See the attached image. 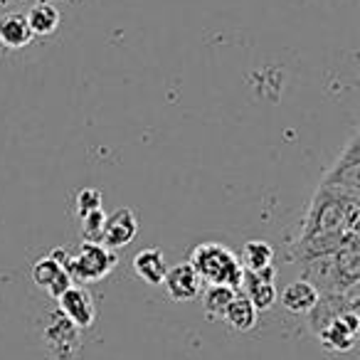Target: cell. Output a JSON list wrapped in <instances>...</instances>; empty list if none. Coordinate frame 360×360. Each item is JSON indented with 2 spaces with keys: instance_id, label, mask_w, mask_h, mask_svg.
<instances>
[{
  "instance_id": "cell-17",
  "label": "cell",
  "mask_w": 360,
  "mask_h": 360,
  "mask_svg": "<svg viewBox=\"0 0 360 360\" xmlns=\"http://www.w3.org/2000/svg\"><path fill=\"white\" fill-rule=\"evenodd\" d=\"M168 271L165 264V257L158 247H148V250H141L134 257V274L141 281H146L148 286H160L163 284V276Z\"/></svg>"
},
{
  "instance_id": "cell-13",
  "label": "cell",
  "mask_w": 360,
  "mask_h": 360,
  "mask_svg": "<svg viewBox=\"0 0 360 360\" xmlns=\"http://www.w3.org/2000/svg\"><path fill=\"white\" fill-rule=\"evenodd\" d=\"M163 286L170 299L178 301V304L198 299L202 291V281L198 276V271L191 266V262H178V264L168 266V271L163 276Z\"/></svg>"
},
{
  "instance_id": "cell-7",
  "label": "cell",
  "mask_w": 360,
  "mask_h": 360,
  "mask_svg": "<svg viewBox=\"0 0 360 360\" xmlns=\"http://www.w3.org/2000/svg\"><path fill=\"white\" fill-rule=\"evenodd\" d=\"M42 340L55 360H75L82 348V330L72 321H67L60 311H55L47 321Z\"/></svg>"
},
{
  "instance_id": "cell-4",
  "label": "cell",
  "mask_w": 360,
  "mask_h": 360,
  "mask_svg": "<svg viewBox=\"0 0 360 360\" xmlns=\"http://www.w3.org/2000/svg\"><path fill=\"white\" fill-rule=\"evenodd\" d=\"M319 191L360 202V134H353L333 168L321 178Z\"/></svg>"
},
{
  "instance_id": "cell-1",
  "label": "cell",
  "mask_w": 360,
  "mask_h": 360,
  "mask_svg": "<svg viewBox=\"0 0 360 360\" xmlns=\"http://www.w3.org/2000/svg\"><path fill=\"white\" fill-rule=\"evenodd\" d=\"M301 271L319 294H343L360 286V245H350L333 255L301 264Z\"/></svg>"
},
{
  "instance_id": "cell-15",
  "label": "cell",
  "mask_w": 360,
  "mask_h": 360,
  "mask_svg": "<svg viewBox=\"0 0 360 360\" xmlns=\"http://www.w3.org/2000/svg\"><path fill=\"white\" fill-rule=\"evenodd\" d=\"M27 25H30L32 37H52L60 30L62 15L52 0H35L30 11L25 13Z\"/></svg>"
},
{
  "instance_id": "cell-8",
  "label": "cell",
  "mask_w": 360,
  "mask_h": 360,
  "mask_svg": "<svg viewBox=\"0 0 360 360\" xmlns=\"http://www.w3.org/2000/svg\"><path fill=\"white\" fill-rule=\"evenodd\" d=\"M358 330H360L358 311H348V314H340L333 321H328L316 333V338H319L321 348L328 350V353H348V350L355 348Z\"/></svg>"
},
{
  "instance_id": "cell-18",
  "label": "cell",
  "mask_w": 360,
  "mask_h": 360,
  "mask_svg": "<svg viewBox=\"0 0 360 360\" xmlns=\"http://www.w3.org/2000/svg\"><path fill=\"white\" fill-rule=\"evenodd\" d=\"M319 301V291H316L314 284H309L306 279H296L281 291V304L289 314L296 316H306Z\"/></svg>"
},
{
  "instance_id": "cell-20",
  "label": "cell",
  "mask_w": 360,
  "mask_h": 360,
  "mask_svg": "<svg viewBox=\"0 0 360 360\" xmlns=\"http://www.w3.org/2000/svg\"><path fill=\"white\" fill-rule=\"evenodd\" d=\"M240 264L245 271H262L274 266V247L266 240H250L242 245L240 252Z\"/></svg>"
},
{
  "instance_id": "cell-11",
  "label": "cell",
  "mask_w": 360,
  "mask_h": 360,
  "mask_svg": "<svg viewBox=\"0 0 360 360\" xmlns=\"http://www.w3.org/2000/svg\"><path fill=\"white\" fill-rule=\"evenodd\" d=\"M139 235V220L131 207H119L114 215H106L104 230H101V245L106 250L116 252L129 247Z\"/></svg>"
},
{
  "instance_id": "cell-19",
  "label": "cell",
  "mask_w": 360,
  "mask_h": 360,
  "mask_svg": "<svg viewBox=\"0 0 360 360\" xmlns=\"http://www.w3.org/2000/svg\"><path fill=\"white\" fill-rule=\"evenodd\" d=\"M257 316H259V311L250 304L247 296H242L240 291H237L235 299L227 306L222 321H225L232 330H237V333H247V330H252L257 326Z\"/></svg>"
},
{
  "instance_id": "cell-9",
  "label": "cell",
  "mask_w": 360,
  "mask_h": 360,
  "mask_svg": "<svg viewBox=\"0 0 360 360\" xmlns=\"http://www.w3.org/2000/svg\"><path fill=\"white\" fill-rule=\"evenodd\" d=\"M360 306V286L350 291H343V294H319V301H316L314 309L306 314L309 319V328L314 333H319L328 321H333L335 316L348 314V311H358Z\"/></svg>"
},
{
  "instance_id": "cell-3",
  "label": "cell",
  "mask_w": 360,
  "mask_h": 360,
  "mask_svg": "<svg viewBox=\"0 0 360 360\" xmlns=\"http://www.w3.org/2000/svg\"><path fill=\"white\" fill-rule=\"evenodd\" d=\"M191 266L198 271L202 284L207 286H230L240 291L242 284V269L237 255L222 242H200L191 252Z\"/></svg>"
},
{
  "instance_id": "cell-5",
  "label": "cell",
  "mask_w": 360,
  "mask_h": 360,
  "mask_svg": "<svg viewBox=\"0 0 360 360\" xmlns=\"http://www.w3.org/2000/svg\"><path fill=\"white\" fill-rule=\"evenodd\" d=\"M116 264H119L116 252L106 250L104 245L82 242L79 250L75 255H70L67 271H70L72 281H77V284H94V281L106 279Z\"/></svg>"
},
{
  "instance_id": "cell-2",
  "label": "cell",
  "mask_w": 360,
  "mask_h": 360,
  "mask_svg": "<svg viewBox=\"0 0 360 360\" xmlns=\"http://www.w3.org/2000/svg\"><path fill=\"white\" fill-rule=\"evenodd\" d=\"M360 230V202L323 193L316 188V195L309 205L299 237L314 235H343Z\"/></svg>"
},
{
  "instance_id": "cell-22",
  "label": "cell",
  "mask_w": 360,
  "mask_h": 360,
  "mask_svg": "<svg viewBox=\"0 0 360 360\" xmlns=\"http://www.w3.org/2000/svg\"><path fill=\"white\" fill-rule=\"evenodd\" d=\"M75 205H77V215H79V220H82V217L91 215V212L104 210V198H101V193L96 191V188H82V191L77 193Z\"/></svg>"
},
{
  "instance_id": "cell-10",
  "label": "cell",
  "mask_w": 360,
  "mask_h": 360,
  "mask_svg": "<svg viewBox=\"0 0 360 360\" xmlns=\"http://www.w3.org/2000/svg\"><path fill=\"white\" fill-rule=\"evenodd\" d=\"M57 311L79 330H89L96 321V304L84 286L72 284L65 294L57 299Z\"/></svg>"
},
{
  "instance_id": "cell-23",
  "label": "cell",
  "mask_w": 360,
  "mask_h": 360,
  "mask_svg": "<svg viewBox=\"0 0 360 360\" xmlns=\"http://www.w3.org/2000/svg\"><path fill=\"white\" fill-rule=\"evenodd\" d=\"M104 210H96L91 215L82 217V242H94L101 245V230H104Z\"/></svg>"
},
{
  "instance_id": "cell-6",
  "label": "cell",
  "mask_w": 360,
  "mask_h": 360,
  "mask_svg": "<svg viewBox=\"0 0 360 360\" xmlns=\"http://www.w3.org/2000/svg\"><path fill=\"white\" fill-rule=\"evenodd\" d=\"M350 245H360V230L343 232V235H314V237H296V242L289 247L291 262H311L319 257L333 255L338 250H345Z\"/></svg>"
},
{
  "instance_id": "cell-12",
  "label": "cell",
  "mask_w": 360,
  "mask_h": 360,
  "mask_svg": "<svg viewBox=\"0 0 360 360\" xmlns=\"http://www.w3.org/2000/svg\"><path fill=\"white\" fill-rule=\"evenodd\" d=\"M240 294L250 299L257 311H269L276 304V286H274V266L262 271H245L242 274Z\"/></svg>"
},
{
  "instance_id": "cell-14",
  "label": "cell",
  "mask_w": 360,
  "mask_h": 360,
  "mask_svg": "<svg viewBox=\"0 0 360 360\" xmlns=\"http://www.w3.org/2000/svg\"><path fill=\"white\" fill-rule=\"evenodd\" d=\"M32 281H35V284L40 286L47 296H52L55 301L75 284L70 271H67L57 259H52L50 255L40 257V259L35 262V266H32Z\"/></svg>"
},
{
  "instance_id": "cell-16",
  "label": "cell",
  "mask_w": 360,
  "mask_h": 360,
  "mask_svg": "<svg viewBox=\"0 0 360 360\" xmlns=\"http://www.w3.org/2000/svg\"><path fill=\"white\" fill-rule=\"evenodd\" d=\"M35 40L25 13H6L0 18V45L8 50H22Z\"/></svg>"
},
{
  "instance_id": "cell-21",
  "label": "cell",
  "mask_w": 360,
  "mask_h": 360,
  "mask_svg": "<svg viewBox=\"0 0 360 360\" xmlns=\"http://www.w3.org/2000/svg\"><path fill=\"white\" fill-rule=\"evenodd\" d=\"M237 291L230 286H207L205 294H202V309H205L207 321H222L230 301L235 299Z\"/></svg>"
}]
</instances>
